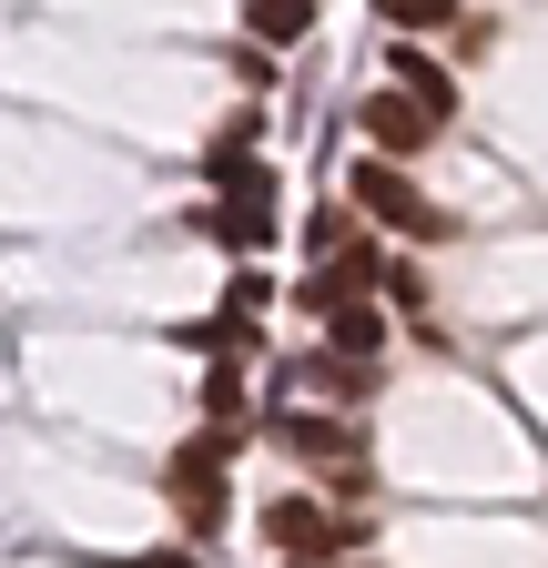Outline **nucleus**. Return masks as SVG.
Segmentation results:
<instances>
[{"label":"nucleus","mask_w":548,"mask_h":568,"mask_svg":"<svg viewBox=\"0 0 548 568\" xmlns=\"http://www.w3.org/2000/svg\"><path fill=\"white\" fill-rule=\"evenodd\" d=\"M356 122L386 142V153H417V142L437 132V112H427L417 92H406V82H396V92H376V102H356Z\"/></svg>","instance_id":"obj_3"},{"label":"nucleus","mask_w":548,"mask_h":568,"mask_svg":"<svg viewBox=\"0 0 548 568\" xmlns=\"http://www.w3.org/2000/svg\"><path fill=\"white\" fill-rule=\"evenodd\" d=\"M376 11H386V21H396V31H437V21H447V11H457V0H376Z\"/></svg>","instance_id":"obj_8"},{"label":"nucleus","mask_w":548,"mask_h":568,"mask_svg":"<svg viewBox=\"0 0 548 568\" xmlns=\"http://www.w3.org/2000/svg\"><path fill=\"white\" fill-rule=\"evenodd\" d=\"M153 568H203V558H153Z\"/></svg>","instance_id":"obj_9"},{"label":"nucleus","mask_w":548,"mask_h":568,"mask_svg":"<svg viewBox=\"0 0 548 568\" xmlns=\"http://www.w3.org/2000/svg\"><path fill=\"white\" fill-rule=\"evenodd\" d=\"M285 548H346V518H325V508H305V497H285V508L264 518Z\"/></svg>","instance_id":"obj_4"},{"label":"nucleus","mask_w":548,"mask_h":568,"mask_svg":"<svg viewBox=\"0 0 548 568\" xmlns=\"http://www.w3.org/2000/svg\"><path fill=\"white\" fill-rule=\"evenodd\" d=\"M356 213H376V224H396V234H437V203L406 173H386V163H356Z\"/></svg>","instance_id":"obj_1"},{"label":"nucleus","mask_w":548,"mask_h":568,"mask_svg":"<svg viewBox=\"0 0 548 568\" xmlns=\"http://www.w3.org/2000/svg\"><path fill=\"white\" fill-rule=\"evenodd\" d=\"M305 21H315V0H244V31H254V41H274V51L305 41Z\"/></svg>","instance_id":"obj_6"},{"label":"nucleus","mask_w":548,"mask_h":568,"mask_svg":"<svg viewBox=\"0 0 548 568\" xmlns=\"http://www.w3.org/2000/svg\"><path fill=\"white\" fill-rule=\"evenodd\" d=\"M315 11H325V0H315Z\"/></svg>","instance_id":"obj_10"},{"label":"nucleus","mask_w":548,"mask_h":568,"mask_svg":"<svg viewBox=\"0 0 548 568\" xmlns=\"http://www.w3.org/2000/svg\"><path fill=\"white\" fill-rule=\"evenodd\" d=\"M163 487H173V508H183L193 528H224V447H183Z\"/></svg>","instance_id":"obj_2"},{"label":"nucleus","mask_w":548,"mask_h":568,"mask_svg":"<svg viewBox=\"0 0 548 568\" xmlns=\"http://www.w3.org/2000/svg\"><path fill=\"white\" fill-rule=\"evenodd\" d=\"M325 345H335V355H376V345H386V325H376V315H366V305L346 295V305L325 315Z\"/></svg>","instance_id":"obj_7"},{"label":"nucleus","mask_w":548,"mask_h":568,"mask_svg":"<svg viewBox=\"0 0 548 568\" xmlns=\"http://www.w3.org/2000/svg\"><path fill=\"white\" fill-rule=\"evenodd\" d=\"M386 71H396V82H406V92H417V102H427V112H437V122H447V112H457V82H447V71H437V61H427V51H417V41H406V51H396V61H386Z\"/></svg>","instance_id":"obj_5"}]
</instances>
